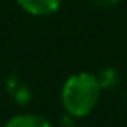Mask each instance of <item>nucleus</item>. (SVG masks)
<instances>
[{"label": "nucleus", "mask_w": 127, "mask_h": 127, "mask_svg": "<svg viewBox=\"0 0 127 127\" xmlns=\"http://www.w3.org/2000/svg\"><path fill=\"white\" fill-rule=\"evenodd\" d=\"M101 85L96 75L90 72H78L70 75L62 86L60 101L62 106L70 117H86L101 96Z\"/></svg>", "instance_id": "obj_1"}, {"label": "nucleus", "mask_w": 127, "mask_h": 127, "mask_svg": "<svg viewBox=\"0 0 127 127\" xmlns=\"http://www.w3.org/2000/svg\"><path fill=\"white\" fill-rule=\"evenodd\" d=\"M16 3L33 16H49L59 10L60 0H16Z\"/></svg>", "instance_id": "obj_2"}, {"label": "nucleus", "mask_w": 127, "mask_h": 127, "mask_svg": "<svg viewBox=\"0 0 127 127\" xmlns=\"http://www.w3.org/2000/svg\"><path fill=\"white\" fill-rule=\"evenodd\" d=\"M3 127H52L44 116L39 114H18L7 121Z\"/></svg>", "instance_id": "obj_3"}, {"label": "nucleus", "mask_w": 127, "mask_h": 127, "mask_svg": "<svg viewBox=\"0 0 127 127\" xmlns=\"http://www.w3.org/2000/svg\"><path fill=\"white\" fill-rule=\"evenodd\" d=\"M96 78L103 90H111V88L119 85V73H117L116 68H112V67L101 68L99 73L96 75Z\"/></svg>", "instance_id": "obj_4"}, {"label": "nucleus", "mask_w": 127, "mask_h": 127, "mask_svg": "<svg viewBox=\"0 0 127 127\" xmlns=\"http://www.w3.org/2000/svg\"><path fill=\"white\" fill-rule=\"evenodd\" d=\"M15 98H16L18 103L25 104V103H28V101L31 99V93H30V90H28L26 86H20L18 90L15 91Z\"/></svg>", "instance_id": "obj_5"}, {"label": "nucleus", "mask_w": 127, "mask_h": 127, "mask_svg": "<svg viewBox=\"0 0 127 127\" xmlns=\"http://www.w3.org/2000/svg\"><path fill=\"white\" fill-rule=\"evenodd\" d=\"M98 8H103V10H111L116 5H119L121 0H91Z\"/></svg>", "instance_id": "obj_6"}, {"label": "nucleus", "mask_w": 127, "mask_h": 127, "mask_svg": "<svg viewBox=\"0 0 127 127\" xmlns=\"http://www.w3.org/2000/svg\"><path fill=\"white\" fill-rule=\"evenodd\" d=\"M77 127H86V126H77Z\"/></svg>", "instance_id": "obj_7"}]
</instances>
